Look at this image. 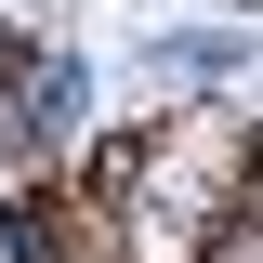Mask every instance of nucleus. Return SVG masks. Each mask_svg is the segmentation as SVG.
<instances>
[{
	"mask_svg": "<svg viewBox=\"0 0 263 263\" xmlns=\"http://www.w3.org/2000/svg\"><path fill=\"white\" fill-rule=\"evenodd\" d=\"M0 105H13V132H66L79 119V66H53L40 40H0Z\"/></svg>",
	"mask_w": 263,
	"mask_h": 263,
	"instance_id": "f257e3e1",
	"label": "nucleus"
},
{
	"mask_svg": "<svg viewBox=\"0 0 263 263\" xmlns=\"http://www.w3.org/2000/svg\"><path fill=\"white\" fill-rule=\"evenodd\" d=\"M145 66H158V79H224V66H237V40H224V27H171Z\"/></svg>",
	"mask_w": 263,
	"mask_h": 263,
	"instance_id": "f03ea898",
	"label": "nucleus"
}]
</instances>
